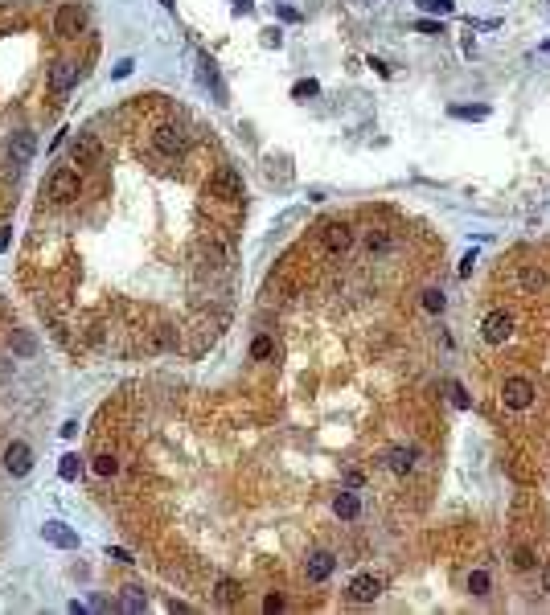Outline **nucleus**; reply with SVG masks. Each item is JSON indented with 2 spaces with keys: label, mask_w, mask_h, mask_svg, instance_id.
<instances>
[{
  "label": "nucleus",
  "mask_w": 550,
  "mask_h": 615,
  "mask_svg": "<svg viewBox=\"0 0 550 615\" xmlns=\"http://www.w3.org/2000/svg\"><path fill=\"white\" fill-rule=\"evenodd\" d=\"M534 394H538V386L526 378V374H513V378L501 381V402L509 410H530L534 406Z\"/></svg>",
  "instance_id": "1"
},
{
  "label": "nucleus",
  "mask_w": 550,
  "mask_h": 615,
  "mask_svg": "<svg viewBox=\"0 0 550 615\" xmlns=\"http://www.w3.org/2000/svg\"><path fill=\"white\" fill-rule=\"evenodd\" d=\"M152 148H156L161 156H185V148H189V132H185L181 123H161V127L152 132Z\"/></svg>",
  "instance_id": "2"
},
{
  "label": "nucleus",
  "mask_w": 550,
  "mask_h": 615,
  "mask_svg": "<svg viewBox=\"0 0 550 615\" xmlns=\"http://www.w3.org/2000/svg\"><path fill=\"white\" fill-rule=\"evenodd\" d=\"M509 336H513V316H509L505 308H493V312L480 320V341L493 345V349H501Z\"/></svg>",
  "instance_id": "3"
},
{
  "label": "nucleus",
  "mask_w": 550,
  "mask_h": 615,
  "mask_svg": "<svg viewBox=\"0 0 550 615\" xmlns=\"http://www.w3.org/2000/svg\"><path fill=\"white\" fill-rule=\"evenodd\" d=\"M46 193L58 201V205H66V201H74V197L82 193V177H78L74 168H54L49 181H46Z\"/></svg>",
  "instance_id": "4"
},
{
  "label": "nucleus",
  "mask_w": 550,
  "mask_h": 615,
  "mask_svg": "<svg viewBox=\"0 0 550 615\" xmlns=\"http://www.w3.org/2000/svg\"><path fill=\"white\" fill-rule=\"evenodd\" d=\"M320 246H325L329 259H341V255H349V246H354V230H349L345 222H325V226H320Z\"/></svg>",
  "instance_id": "5"
},
{
  "label": "nucleus",
  "mask_w": 550,
  "mask_h": 615,
  "mask_svg": "<svg viewBox=\"0 0 550 615\" xmlns=\"http://www.w3.org/2000/svg\"><path fill=\"white\" fill-rule=\"evenodd\" d=\"M210 193L222 197V201H242V177L230 165H222L214 177H210Z\"/></svg>",
  "instance_id": "6"
},
{
  "label": "nucleus",
  "mask_w": 550,
  "mask_h": 615,
  "mask_svg": "<svg viewBox=\"0 0 550 615\" xmlns=\"http://www.w3.org/2000/svg\"><path fill=\"white\" fill-rule=\"evenodd\" d=\"M386 591V578L382 574H358V578H349V603H374L378 595Z\"/></svg>",
  "instance_id": "7"
},
{
  "label": "nucleus",
  "mask_w": 550,
  "mask_h": 615,
  "mask_svg": "<svg viewBox=\"0 0 550 615\" xmlns=\"http://www.w3.org/2000/svg\"><path fill=\"white\" fill-rule=\"evenodd\" d=\"M74 82H78V62H74V58H58V62L49 66V91H54V95H66Z\"/></svg>",
  "instance_id": "8"
},
{
  "label": "nucleus",
  "mask_w": 550,
  "mask_h": 615,
  "mask_svg": "<svg viewBox=\"0 0 550 615\" xmlns=\"http://www.w3.org/2000/svg\"><path fill=\"white\" fill-rule=\"evenodd\" d=\"M4 468H8V476H29V468H33V448L21 443V439H13L4 448Z\"/></svg>",
  "instance_id": "9"
},
{
  "label": "nucleus",
  "mask_w": 550,
  "mask_h": 615,
  "mask_svg": "<svg viewBox=\"0 0 550 615\" xmlns=\"http://www.w3.org/2000/svg\"><path fill=\"white\" fill-rule=\"evenodd\" d=\"M333 570H337V558L329 554V550H316V554L304 558V574H308V583H329Z\"/></svg>",
  "instance_id": "10"
},
{
  "label": "nucleus",
  "mask_w": 550,
  "mask_h": 615,
  "mask_svg": "<svg viewBox=\"0 0 550 615\" xmlns=\"http://www.w3.org/2000/svg\"><path fill=\"white\" fill-rule=\"evenodd\" d=\"M78 29H82V8H78V4H62V8L54 13V33L70 42V37H78Z\"/></svg>",
  "instance_id": "11"
},
{
  "label": "nucleus",
  "mask_w": 550,
  "mask_h": 615,
  "mask_svg": "<svg viewBox=\"0 0 550 615\" xmlns=\"http://www.w3.org/2000/svg\"><path fill=\"white\" fill-rule=\"evenodd\" d=\"M382 464H386V468H390L394 476H411V472H415V464H419V451H415V448H403V443H399V448L386 451Z\"/></svg>",
  "instance_id": "12"
},
{
  "label": "nucleus",
  "mask_w": 550,
  "mask_h": 615,
  "mask_svg": "<svg viewBox=\"0 0 550 615\" xmlns=\"http://www.w3.org/2000/svg\"><path fill=\"white\" fill-rule=\"evenodd\" d=\"M33 152H37V140H33V132H13L8 136V156H13V165L21 168L33 160Z\"/></svg>",
  "instance_id": "13"
},
{
  "label": "nucleus",
  "mask_w": 550,
  "mask_h": 615,
  "mask_svg": "<svg viewBox=\"0 0 550 615\" xmlns=\"http://www.w3.org/2000/svg\"><path fill=\"white\" fill-rule=\"evenodd\" d=\"M70 156H74V165H99V160H103V148H99L95 136L82 132V136L70 144Z\"/></svg>",
  "instance_id": "14"
},
{
  "label": "nucleus",
  "mask_w": 550,
  "mask_h": 615,
  "mask_svg": "<svg viewBox=\"0 0 550 615\" xmlns=\"http://www.w3.org/2000/svg\"><path fill=\"white\" fill-rule=\"evenodd\" d=\"M42 538H46L49 545H58V550H74V545H78V533H74L70 525H62V521H46V525H42Z\"/></svg>",
  "instance_id": "15"
},
{
  "label": "nucleus",
  "mask_w": 550,
  "mask_h": 615,
  "mask_svg": "<svg viewBox=\"0 0 550 615\" xmlns=\"http://www.w3.org/2000/svg\"><path fill=\"white\" fill-rule=\"evenodd\" d=\"M518 284H522V291H526V296H538V291H546V287H550V279H546V271H542V267L526 262V267L518 271Z\"/></svg>",
  "instance_id": "16"
},
{
  "label": "nucleus",
  "mask_w": 550,
  "mask_h": 615,
  "mask_svg": "<svg viewBox=\"0 0 550 615\" xmlns=\"http://www.w3.org/2000/svg\"><path fill=\"white\" fill-rule=\"evenodd\" d=\"M333 513H337L341 521H358V517H361L358 493H337V497H333Z\"/></svg>",
  "instance_id": "17"
},
{
  "label": "nucleus",
  "mask_w": 550,
  "mask_h": 615,
  "mask_svg": "<svg viewBox=\"0 0 550 615\" xmlns=\"http://www.w3.org/2000/svg\"><path fill=\"white\" fill-rule=\"evenodd\" d=\"M120 607L123 611H148V595H144V587H123V599H120Z\"/></svg>",
  "instance_id": "18"
},
{
  "label": "nucleus",
  "mask_w": 550,
  "mask_h": 615,
  "mask_svg": "<svg viewBox=\"0 0 550 615\" xmlns=\"http://www.w3.org/2000/svg\"><path fill=\"white\" fill-rule=\"evenodd\" d=\"M91 472H95V476H103V480L120 472V459H115V451H99L95 459H91Z\"/></svg>",
  "instance_id": "19"
},
{
  "label": "nucleus",
  "mask_w": 550,
  "mask_h": 615,
  "mask_svg": "<svg viewBox=\"0 0 550 615\" xmlns=\"http://www.w3.org/2000/svg\"><path fill=\"white\" fill-rule=\"evenodd\" d=\"M201 82H206V87H214L218 103H226V87L218 82V66H214V58H201Z\"/></svg>",
  "instance_id": "20"
},
{
  "label": "nucleus",
  "mask_w": 550,
  "mask_h": 615,
  "mask_svg": "<svg viewBox=\"0 0 550 615\" xmlns=\"http://www.w3.org/2000/svg\"><path fill=\"white\" fill-rule=\"evenodd\" d=\"M419 304H423V312H427V316H439V312H444V308H448V296H444V291H439V287H427V291H423V300H419Z\"/></svg>",
  "instance_id": "21"
},
{
  "label": "nucleus",
  "mask_w": 550,
  "mask_h": 615,
  "mask_svg": "<svg viewBox=\"0 0 550 615\" xmlns=\"http://www.w3.org/2000/svg\"><path fill=\"white\" fill-rule=\"evenodd\" d=\"M468 591L477 595V599H485V595L493 591V578H489V570H473V574H468Z\"/></svg>",
  "instance_id": "22"
},
{
  "label": "nucleus",
  "mask_w": 550,
  "mask_h": 615,
  "mask_svg": "<svg viewBox=\"0 0 550 615\" xmlns=\"http://www.w3.org/2000/svg\"><path fill=\"white\" fill-rule=\"evenodd\" d=\"M448 115L452 119H489V107L485 103H473V107H460L456 103V107H448Z\"/></svg>",
  "instance_id": "23"
},
{
  "label": "nucleus",
  "mask_w": 550,
  "mask_h": 615,
  "mask_svg": "<svg viewBox=\"0 0 550 615\" xmlns=\"http://www.w3.org/2000/svg\"><path fill=\"white\" fill-rule=\"evenodd\" d=\"M218 603H222V607H235V603H239V583H235V578H222V583H218Z\"/></svg>",
  "instance_id": "24"
},
{
  "label": "nucleus",
  "mask_w": 550,
  "mask_h": 615,
  "mask_svg": "<svg viewBox=\"0 0 550 615\" xmlns=\"http://www.w3.org/2000/svg\"><path fill=\"white\" fill-rule=\"evenodd\" d=\"M58 476H62V480H78V476H82V459H78V455H62Z\"/></svg>",
  "instance_id": "25"
},
{
  "label": "nucleus",
  "mask_w": 550,
  "mask_h": 615,
  "mask_svg": "<svg viewBox=\"0 0 550 615\" xmlns=\"http://www.w3.org/2000/svg\"><path fill=\"white\" fill-rule=\"evenodd\" d=\"M423 13H435V17H452L456 13V0H419Z\"/></svg>",
  "instance_id": "26"
},
{
  "label": "nucleus",
  "mask_w": 550,
  "mask_h": 615,
  "mask_svg": "<svg viewBox=\"0 0 550 615\" xmlns=\"http://www.w3.org/2000/svg\"><path fill=\"white\" fill-rule=\"evenodd\" d=\"M8 345H13V353H21V357L37 353V345H33V336H29V332H13V341H8Z\"/></svg>",
  "instance_id": "27"
},
{
  "label": "nucleus",
  "mask_w": 550,
  "mask_h": 615,
  "mask_svg": "<svg viewBox=\"0 0 550 615\" xmlns=\"http://www.w3.org/2000/svg\"><path fill=\"white\" fill-rule=\"evenodd\" d=\"M320 95V82L316 78H300L296 87H292V99H316Z\"/></svg>",
  "instance_id": "28"
},
{
  "label": "nucleus",
  "mask_w": 550,
  "mask_h": 615,
  "mask_svg": "<svg viewBox=\"0 0 550 615\" xmlns=\"http://www.w3.org/2000/svg\"><path fill=\"white\" fill-rule=\"evenodd\" d=\"M513 566H518V570H534V566H538V558H534L530 545H518V550H513Z\"/></svg>",
  "instance_id": "29"
},
{
  "label": "nucleus",
  "mask_w": 550,
  "mask_h": 615,
  "mask_svg": "<svg viewBox=\"0 0 550 615\" xmlns=\"http://www.w3.org/2000/svg\"><path fill=\"white\" fill-rule=\"evenodd\" d=\"M271 353H275V345H271V336H255V341H251V357H255V361H267V357H271Z\"/></svg>",
  "instance_id": "30"
},
{
  "label": "nucleus",
  "mask_w": 550,
  "mask_h": 615,
  "mask_svg": "<svg viewBox=\"0 0 550 615\" xmlns=\"http://www.w3.org/2000/svg\"><path fill=\"white\" fill-rule=\"evenodd\" d=\"M365 246H370V255H374V251H390V246H394V238H390V234H382V230H370V238H365Z\"/></svg>",
  "instance_id": "31"
},
{
  "label": "nucleus",
  "mask_w": 550,
  "mask_h": 615,
  "mask_svg": "<svg viewBox=\"0 0 550 615\" xmlns=\"http://www.w3.org/2000/svg\"><path fill=\"white\" fill-rule=\"evenodd\" d=\"M448 390H452V402H456V410H468V406H473V398L464 394V386H460V381H452Z\"/></svg>",
  "instance_id": "32"
},
{
  "label": "nucleus",
  "mask_w": 550,
  "mask_h": 615,
  "mask_svg": "<svg viewBox=\"0 0 550 615\" xmlns=\"http://www.w3.org/2000/svg\"><path fill=\"white\" fill-rule=\"evenodd\" d=\"M415 29H419V33H427V37H439V33H444V25H439V21H431V17L415 21Z\"/></svg>",
  "instance_id": "33"
},
{
  "label": "nucleus",
  "mask_w": 550,
  "mask_h": 615,
  "mask_svg": "<svg viewBox=\"0 0 550 615\" xmlns=\"http://www.w3.org/2000/svg\"><path fill=\"white\" fill-rule=\"evenodd\" d=\"M263 611H284V595H267V599H263Z\"/></svg>",
  "instance_id": "34"
},
{
  "label": "nucleus",
  "mask_w": 550,
  "mask_h": 615,
  "mask_svg": "<svg viewBox=\"0 0 550 615\" xmlns=\"http://www.w3.org/2000/svg\"><path fill=\"white\" fill-rule=\"evenodd\" d=\"M473 262H477V255H473V251H468V255H464V259H460V279H468V275H473Z\"/></svg>",
  "instance_id": "35"
},
{
  "label": "nucleus",
  "mask_w": 550,
  "mask_h": 615,
  "mask_svg": "<svg viewBox=\"0 0 550 615\" xmlns=\"http://www.w3.org/2000/svg\"><path fill=\"white\" fill-rule=\"evenodd\" d=\"M132 66H136V62H132V58H123L120 66L111 70V78H127V74H132Z\"/></svg>",
  "instance_id": "36"
},
{
  "label": "nucleus",
  "mask_w": 550,
  "mask_h": 615,
  "mask_svg": "<svg viewBox=\"0 0 550 615\" xmlns=\"http://www.w3.org/2000/svg\"><path fill=\"white\" fill-rule=\"evenodd\" d=\"M107 558H115V562H132V554L120 550V545H107Z\"/></svg>",
  "instance_id": "37"
},
{
  "label": "nucleus",
  "mask_w": 550,
  "mask_h": 615,
  "mask_svg": "<svg viewBox=\"0 0 550 615\" xmlns=\"http://www.w3.org/2000/svg\"><path fill=\"white\" fill-rule=\"evenodd\" d=\"M370 66H374V70L382 74V78H390V66H386V62H378V58H370Z\"/></svg>",
  "instance_id": "38"
},
{
  "label": "nucleus",
  "mask_w": 550,
  "mask_h": 615,
  "mask_svg": "<svg viewBox=\"0 0 550 615\" xmlns=\"http://www.w3.org/2000/svg\"><path fill=\"white\" fill-rule=\"evenodd\" d=\"M78 435V423H62V439H74Z\"/></svg>",
  "instance_id": "39"
},
{
  "label": "nucleus",
  "mask_w": 550,
  "mask_h": 615,
  "mask_svg": "<svg viewBox=\"0 0 550 615\" xmlns=\"http://www.w3.org/2000/svg\"><path fill=\"white\" fill-rule=\"evenodd\" d=\"M8 242H13V230L4 226V230H0V251H8Z\"/></svg>",
  "instance_id": "40"
},
{
  "label": "nucleus",
  "mask_w": 550,
  "mask_h": 615,
  "mask_svg": "<svg viewBox=\"0 0 550 615\" xmlns=\"http://www.w3.org/2000/svg\"><path fill=\"white\" fill-rule=\"evenodd\" d=\"M251 4L255 0H235V13H251Z\"/></svg>",
  "instance_id": "41"
},
{
  "label": "nucleus",
  "mask_w": 550,
  "mask_h": 615,
  "mask_svg": "<svg viewBox=\"0 0 550 615\" xmlns=\"http://www.w3.org/2000/svg\"><path fill=\"white\" fill-rule=\"evenodd\" d=\"M542 587H546V595H550V566L542 570Z\"/></svg>",
  "instance_id": "42"
},
{
  "label": "nucleus",
  "mask_w": 550,
  "mask_h": 615,
  "mask_svg": "<svg viewBox=\"0 0 550 615\" xmlns=\"http://www.w3.org/2000/svg\"><path fill=\"white\" fill-rule=\"evenodd\" d=\"M161 4H165V8H173V0H161Z\"/></svg>",
  "instance_id": "43"
}]
</instances>
